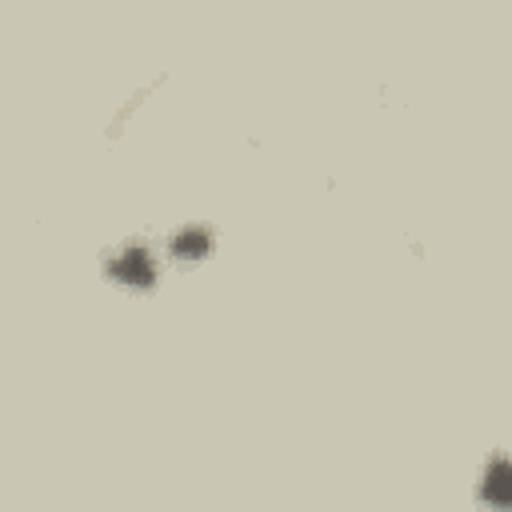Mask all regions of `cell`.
<instances>
[{
    "instance_id": "1",
    "label": "cell",
    "mask_w": 512,
    "mask_h": 512,
    "mask_svg": "<svg viewBox=\"0 0 512 512\" xmlns=\"http://www.w3.org/2000/svg\"><path fill=\"white\" fill-rule=\"evenodd\" d=\"M108 276L120 280V284H128V288H148L156 280V264H152V256L144 248H124L120 256H112Z\"/></svg>"
},
{
    "instance_id": "2",
    "label": "cell",
    "mask_w": 512,
    "mask_h": 512,
    "mask_svg": "<svg viewBox=\"0 0 512 512\" xmlns=\"http://www.w3.org/2000/svg\"><path fill=\"white\" fill-rule=\"evenodd\" d=\"M208 244H212V236H208L200 224H188L184 232H176V236H172V256L192 260V256H204V252H208Z\"/></svg>"
},
{
    "instance_id": "3",
    "label": "cell",
    "mask_w": 512,
    "mask_h": 512,
    "mask_svg": "<svg viewBox=\"0 0 512 512\" xmlns=\"http://www.w3.org/2000/svg\"><path fill=\"white\" fill-rule=\"evenodd\" d=\"M484 500L492 508H504L508 504V464L504 460H492V468L484 476Z\"/></svg>"
}]
</instances>
